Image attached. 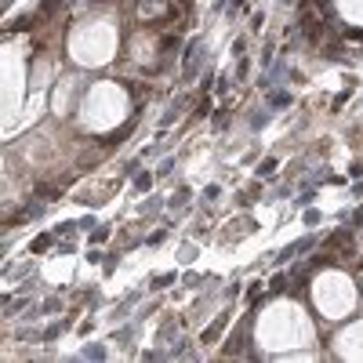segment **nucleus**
Listing matches in <instances>:
<instances>
[{
	"mask_svg": "<svg viewBox=\"0 0 363 363\" xmlns=\"http://www.w3.org/2000/svg\"><path fill=\"white\" fill-rule=\"evenodd\" d=\"M255 345L265 356H277V359L294 349H313L316 345L313 313L294 298H272L255 316Z\"/></svg>",
	"mask_w": 363,
	"mask_h": 363,
	"instance_id": "1",
	"label": "nucleus"
},
{
	"mask_svg": "<svg viewBox=\"0 0 363 363\" xmlns=\"http://www.w3.org/2000/svg\"><path fill=\"white\" fill-rule=\"evenodd\" d=\"M128 116H131V95L116 80L91 84L80 95V106H77V124L91 135L116 131Z\"/></svg>",
	"mask_w": 363,
	"mask_h": 363,
	"instance_id": "2",
	"label": "nucleus"
},
{
	"mask_svg": "<svg viewBox=\"0 0 363 363\" xmlns=\"http://www.w3.org/2000/svg\"><path fill=\"white\" fill-rule=\"evenodd\" d=\"M69 58L80 69H102L113 62V55L120 48V33L109 18H87L69 33Z\"/></svg>",
	"mask_w": 363,
	"mask_h": 363,
	"instance_id": "3",
	"label": "nucleus"
},
{
	"mask_svg": "<svg viewBox=\"0 0 363 363\" xmlns=\"http://www.w3.org/2000/svg\"><path fill=\"white\" fill-rule=\"evenodd\" d=\"M309 294H313V309L323 320H330V323L349 320L356 313V306H359V291H356L352 277H349V272H342V269L316 272L313 284H309Z\"/></svg>",
	"mask_w": 363,
	"mask_h": 363,
	"instance_id": "4",
	"label": "nucleus"
},
{
	"mask_svg": "<svg viewBox=\"0 0 363 363\" xmlns=\"http://www.w3.org/2000/svg\"><path fill=\"white\" fill-rule=\"evenodd\" d=\"M26 80H29L26 51H18L15 44H4V128H8V131L15 128V120L22 116V106H26Z\"/></svg>",
	"mask_w": 363,
	"mask_h": 363,
	"instance_id": "5",
	"label": "nucleus"
},
{
	"mask_svg": "<svg viewBox=\"0 0 363 363\" xmlns=\"http://www.w3.org/2000/svg\"><path fill=\"white\" fill-rule=\"evenodd\" d=\"M335 356H338V359H356V363H363V320L345 323L338 335H335Z\"/></svg>",
	"mask_w": 363,
	"mask_h": 363,
	"instance_id": "6",
	"label": "nucleus"
},
{
	"mask_svg": "<svg viewBox=\"0 0 363 363\" xmlns=\"http://www.w3.org/2000/svg\"><path fill=\"white\" fill-rule=\"evenodd\" d=\"M84 84L77 80V77H62V84H58V91H55V113H69V109H77V102H73V91H80Z\"/></svg>",
	"mask_w": 363,
	"mask_h": 363,
	"instance_id": "7",
	"label": "nucleus"
},
{
	"mask_svg": "<svg viewBox=\"0 0 363 363\" xmlns=\"http://www.w3.org/2000/svg\"><path fill=\"white\" fill-rule=\"evenodd\" d=\"M338 15L349 26H363V0H338Z\"/></svg>",
	"mask_w": 363,
	"mask_h": 363,
	"instance_id": "8",
	"label": "nucleus"
}]
</instances>
